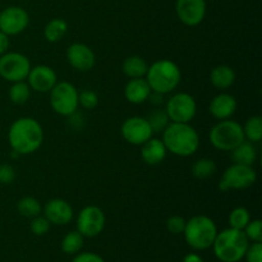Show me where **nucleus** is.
I'll use <instances>...</instances> for the list:
<instances>
[{
	"label": "nucleus",
	"mask_w": 262,
	"mask_h": 262,
	"mask_svg": "<svg viewBox=\"0 0 262 262\" xmlns=\"http://www.w3.org/2000/svg\"><path fill=\"white\" fill-rule=\"evenodd\" d=\"M8 141L12 150L18 155L33 154L42 145V127L33 118H19L10 125L9 132H8Z\"/></svg>",
	"instance_id": "nucleus-1"
},
{
	"label": "nucleus",
	"mask_w": 262,
	"mask_h": 262,
	"mask_svg": "<svg viewBox=\"0 0 262 262\" xmlns=\"http://www.w3.org/2000/svg\"><path fill=\"white\" fill-rule=\"evenodd\" d=\"M163 142L168 152L188 158L199 150L200 136L189 123L170 122L163 130Z\"/></svg>",
	"instance_id": "nucleus-2"
},
{
	"label": "nucleus",
	"mask_w": 262,
	"mask_h": 262,
	"mask_svg": "<svg viewBox=\"0 0 262 262\" xmlns=\"http://www.w3.org/2000/svg\"><path fill=\"white\" fill-rule=\"evenodd\" d=\"M248 245L250 241L243 230L228 228L223 232H217L216 238L212 243V250L219 261L238 262L245 257Z\"/></svg>",
	"instance_id": "nucleus-3"
},
{
	"label": "nucleus",
	"mask_w": 262,
	"mask_h": 262,
	"mask_svg": "<svg viewBox=\"0 0 262 262\" xmlns=\"http://www.w3.org/2000/svg\"><path fill=\"white\" fill-rule=\"evenodd\" d=\"M151 91L166 95L173 92L179 86L182 73L179 67L168 59H160L148 66L145 76Z\"/></svg>",
	"instance_id": "nucleus-4"
},
{
	"label": "nucleus",
	"mask_w": 262,
	"mask_h": 262,
	"mask_svg": "<svg viewBox=\"0 0 262 262\" xmlns=\"http://www.w3.org/2000/svg\"><path fill=\"white\" fill-rule=\"evenodd\" d=\"M183 234L189 247L194 251H205L212 247L217 234V228L211 217L206 215H196L186 223Z\"/></svg>",
	"instance_id": "nucleus-5"
},
{
	"label": "nucleus",
	"mask_w": 262,
	"mask_h": 262,
	"mask_svg": "<svg viewBox=\"0 0 262 262\" xmlns=\"http://www.w3.org/2000/svg\"><path fill=\"white\" fill-rule=\"evenodd\" d=\"M210 142L216 150L232 151L242 141H245L243 127L232 119L219 120L210 130Z\"/></svg>",
	"instance_id": "nucleus-6"
},
{
	"label": "nucleus",
	"mask_w": 262,
	"mask_h": 262,
	"mask_svg": "<svg viewBox=\"0 0 262 262\" xmlns=\"http://www.w3.org/2000/svg\"><path fill=\"white\" fill-rule=\"evenodd\" d=\"M49 94L50 105L56 114L69 117L78 109V91L69 82H56Z\"/></svg>",
	"instance_id": "nucleus-7"
},
{
	"label": "nucleus",
	"mask_w": 262,
	"mask_h": 262,
	"mask_svg": "<svg viewBox=\"0 0 262 262\" xmlns=\"http://www.w3.org/2000/svg\"><path fill=\"white\" fill-rule=\"evenodd\" d=\"M257 181V173L252 166L233 163L223 174L219 188L223 192L241 191L252 187Z\"/></svg>",
	"instance_id": "nucleus-8"
},
{
	"label": "nucleus",
	"mask_w": 262,
	"mask_h": 262,
	"mask_svg": "<svg viewBox=\"0 0 262 262\" xmlns=\"http://www.w3.org/2000/svg\"><path fill=\"white\" fill-rule=\"evenodd\" d=\"M31 63L20 53H5L0 55V77L8 82L26 81L30 73Z\"/></svg>",
	"instance_id": "nucleus-9"
},
{
	"label": "nucleus",
	"mask_w": 262,
	"mask_h": 262,
	"mask_svg": "<svg viewBox=\"0 0 262 262\" xmlns=\"http://www.w3.org/2000/svg\"><path fill=\"white\" fill-rule=\"evenodd\" d=\"M165 112L170 122L189 123L197 113V104L193 96L186 92L173 95L166 101Z\"/></svg>",
	"instance_id": "nucleus-10"
},
{
	"label": "nucleus",
	"mask_w": 262,
	"mask_h": 262,
	"mask_svg": "<svg viewBox=\"0 0 262 262\" xmlns=\"http://www.w3.org/2000/svg\"><path fill=\"white\" fill-rule=\"evenodd\" d=\"M105 222H106V217H105L104 211L100 207L90 205L79 211L78 217H77V230L84 238L97 237L104 230Z\"/></svg>",
	"instance_id": "nucleus-11"
},
{
	"label": "nucleus",
	"mask_w": 262,
	"mask_h": 262,
	"mask_svg": "<svg viewBox=\"0 0 262 262\" xmlns=\"http://www.w3.org/2000/svg\"><path fill=\"white\" fill-rule=\"evenodd\" d=\"M123 138L133 146H141L152 137V129L147 119L142 117H130L123 122L120 128Z\"/></svg>",
	"instance_id": "nucleus-12"
},
{
	"label": "nucleus",
	"mask_w": 262,
	"mask_h": 262,
	"mask_svg": "<svg viewBox=\"0 0 262 262\" xmlns=\"http://www.w3.org/2000/svg\"><path fill=\"white\" fill-rule=\"evenodd\" d=\"M30 15L20 7H8L0 12V31L8 36L19 35L27 28Z\"/></svg>",
	"instance_id": "nucleus-13"
},
{
	"label": "nucleus",
	"mask_w": 262,
	"mask_h": 262,
	"mask_svg": "<svg viewBox=\"0 0 262 262\" xmlns=\"http://www.w3.org/2000/svg\"><path fill=\"white\" fill-rule=\"evenodd\" d=\"M176 12L178 19L188 27L199 26L206 15L205 0H177Z\"/></svg>",
	"instance_id": "nucleus-14"
},
{
	"label": "nucleus",
	"mask_w": 262,
	"mask_h": 262,
	"mask_svg": "<svg viewBox=\"0 0 262 262\" xmlns=\"http://www.w3.org/2000/svg\"><path fill=\"white\" fill-rule=\"evenodd\" d=\"M27 83L31 90L40 94H46L50 92V90L55 86L58 82V77H56L55 71L49 66H36L31 67L30 73L27 76Z\"/></svg>",
	"instance_id": "nucleus-15"
},
{
	"label": "nucleus",
	"mask_w": 262,
	"mask_h": 262,
	"mask_svg": "<svg viewBox=\"0 0 262 262\" xmlns=\"http://www.w3.org/2000/svg\"><path fill=\"white\" fill-rule=\"evenodd\" d=\"M67 60L76 71L89 72L95 67L96 56L92 49L86 43L74 42L67 50Z\"/></svg>",
	"instance_id": "nucleus-16"
},
{
	"label": "nucleus",
	"mask_w": 262,
	"mask_h": 262,
	"mask_svg": "<svg viewBox=\"0 0 262 262\" xmlns=\"http://www.w3.org/2000/svg\"><path fill=\"white\" fill-rule=\"evenodd\" d=\"M42 214L51 225H67L73 219V209L63 199H53L42 207Z\"/></svg>",
	"instance_id": "nucleus-17"
},
{
	"label": "nucleus",
	"mask_w": 262,
	"mask_h": 262,
	"mask_svg": "<svg viewBox=\"0 0 262 262\" xmlns=\"http://www.w3.org/2000/svg\"><path fill=\"white\" fill-rule=\"evenodd\" d=\"M210 114L217 120H225L230 119L234 115L235 110H237V100L234 96L229 94H222L216 95L214 99L210 102Z\"/></svg>",
	"instance_id": "nucleus-18"
},
{
	"label": "nucleus",
	"mask_w": 262,
	"mask_h": 262,
	"mask_svg": "<svg viewBox=\"0 0 262 262\" xmlns=\"http://www.w3.org/2000/svg\"><path fill=\"white\" fill-rule=\"evenodd\" d=\"M166 154H168V150H166L163 140H159V138L151 137L143 145H141V158L147 165L161 164L165 160Z\"/></svg>",
	"instance_id": "nucleus-19"
},
{
	"label": "nucleus",
	"mask_w": 262,
	"mask_h": 262,
	"mask_svg": "<svg viewBox=\"0 0 262 262\" xmlns=\"http://www.w3.org/2000/svg\"><path fill=\"white\" fill-rule=\"evenodd\" d=\"M150 94L151 89L145 77L143 78L129 79L124 87V97L130 104H143L145 101H147Z\"/></svg>",
	"instance_id": "nucleus-20"
},
{
	"label": "nucleus",
	"mask_w": 262,
	"mask_h": 262,
	"mask_svg": "<svg viewBox=\"0 0 262 262\" xmlns=\"http://www.w3.org/2000/svg\"><path fill=\"white\" fill-rule=\"evenodd\" d=\"M232 159L234 164H241V165L252 166L257 160V148L255 143L245 140L239 143L232 151Z\"/></svg>",
	"instance_id": "nucleus-21"
},
{
	"label": "nucleus",
	"mask_w": 262,
	"mask_h": 262,
	"mask_svg": "<svg viewBox=\"0 0 262 262\" xmlns=\"http://www.w3.org/2000/svg\"><path fill=\"white\" fill-rule=\"evenodd\" d=\"M235 72L229 66H217L210 73V82L217 90H228L235 82Z\"/></svg>",
	"instance_id": "nucleus-22"
},
{
	"label": "nucleus",
	"mask_w": 262,
	"mask_h": 262,
	"mask_svg": "<svg viewBox=\"0 0 262 262\" xmlns=\"http://www.w3.org/2000/svg\"><path fill=\"white\" fill-rule=\"evenodd\" d=\"M148 64L143 58L138 55H132L125 58L123 61V72L128 78H143L147 73Z\"/></svg>",
	"instance_id": "nucleus-23"
},
{
	"label": "nucleus",
	"mask_w": 262,
	"mask_h": 262,
	"mask_svg": "<svg viewBox=\"0 0 262 262\" xmlns=\"http://www.w3.org/2000/svg\"><path fill=\"white\" fill-rule=\"evenodd\" d=\"M68 32V23L61 18H54L43 28V36L49 42H58Z\"/></svg>",
	"instance_id": "nucleus-24"
},
{
	"label": "nucleus",
	"mask_w": 262,
	"mask_h": 262,
	"mask_svg": "<svg viewBox=\"0 0 262 262\" xmlns=\"http://www.w3.org/2000/svg\"><path fill=\"white\" fill-rule=\"evenodd\" d=\"M83 243V235L78 230H73V232L67 233L63 239H61V251L67 255H76V253L81 252Z\"/></svg>",
	"instance_id": "nucleus-25"
},
{
	"label": "nucleus",
	"mask_w": 262,
	"mask_h": 262,
	"mask_svg": "<svg viewBox=\"0 0 262 262\" xmlns=\"http://www.w3.org/2000/svg\"><path fill=\"white\" fill-rule=\"evenodd\" d=\"M216 169L217 166L212 159L204 158L197 160L196 163L192 165L191 171H192V176H193L194 178L204 181V179L211 178V177L216 173Z\"/></svg>",
	"instance_id": "nucleus-26"
},
{
	"label": "nucleus",
	"mask_w": 262,
	"mask_h": 262,
	"mask_svg": "<svg viewBox=\"0 0 262 262\" xmlns=\"http://www.w3.org/2000/svg\"><path fill=\"white\" fill-rule=\"evenodd\" d=\"M243 127L245 140L252 143L260 142L262 138V118L258 115H253L247 119Z\"/></svg>",
	"instance_id": "nucleus-27"
},
{
	"label": "nucleus",
	"mask_w": 262,
	"mask_h": 262,
	"mask_svg": "<svg viewBox=\"0 0 262 262\" xmlns=\"http://www.w3.org/2000/svg\"><path fill=\"white\" fill-rule=\"evenodd\" d=\"M17 210L22 216L32 219V217L37 216V215H41V212H42V206H41V204L38 202L37 199L31 196H26L18 201Z\"/></svg>",
	"instance_id": "nucleus-28"
},
{
	"label": "nucleus",
	"mask_w": 262,
	"mask_h": 262,
	"mask_svg": "<svg viewBox=\"0 0 262 262\" xmlns=\"http://www.w3.org/2000/svg\"><path fill=\"white\" fill-rule=\"evenodd\" d=\"M31 96V89L26 81L14 82L9 89V99L13 104L23 105Z\"/></svg>",
	"instance_id": "nucleus-29"
},
{
	"label": "nucleus",
	"mask_w": 262,
	"mask_h": 262,
	"mask_svg": "<svg viewBox=\"0 0 262 262\" xmlns=\"http://www.w3.org/2000/svg\"><path fill=\"white\" fill-rule=\"evenodd\" d=\"M148 124H150L151 129H152V133H159L168 127V124L170 123V119H169L168 114H166L165 110L161 109H155L150 113V114L146 117Z\"/></svg>",
	"instance_id": "nucleus-30"
},
{
	"label": "nucleus",
	"mask_w": 262,
	"mask_h": 262,
	"mask_svg": "<svg viewBox=\"0 0 262 262\" xmlns=\"http://www.w3.org/2000/svg\"><path fill=\"white\" fill-rule=\"evenodd\" d=\"M251 215L250 211H248L246 207H235L234 210H232V212L229 214V228H233V229L243 230L246 228V225L250 223Z\"/></svg>",
	"instance_id": "nucleus-31"
},
{
	"label": "nucleus",
	"mask_w": 262,
	"mask_h": 262,
	"mask_svg": "<svg viewBox=\"0 0 262 262\" xmlns=\"http://www.w3.org/2000/svg\"><path fill=\"white\" fill-rule=\"evenodd\" d=\"M246 237L250 241V243L262 242V223L260 219L250 220L246 228L243 229Z\"/></svg>",
	"instance_id": "nucleus-32"
},
{
	"label": "nucleus",
	"mask_w": 262,
	"mask_h": 262,
	"mask_svg": "<svg viewBox=\"0 0 262 262\" xmlns=\"http://www.w3.org/2000/svg\"><path fill=\"white\" fill-rule=\"evenodd\" d=\"M78 105L87 110H92L99 105V96L92 90H83L78 92Z\"/></svg>",
	"instance_id": "nucleus-33"
},
{
	"label": "nucleus",
	"mask_w": 262,
	"mask_h": 262,
	"mask_svg": "<svg viewBox=\"0 0 262 262\" xmlns=\"http://www.w3.org/2000/svg\"><path fill=\"white\" fill-rule=\"evenodd\" d=\"M50 227H51L50 222H49L43 215L42 216H41V215H37V216L31 219V224H30L31 232H32L35 235H38V237L45 235L46 233H49Z\"/></svg>",
	"instance_id": "nucleus-34"
},
{
	"label": "nucleus",
	"mask_w": 262,
	"mask_h": 262,
	"mask_svg": "<svg viewBox=\"0 0 262 262\" xmlns=\"http://www.w3.org/2000/svg\"><path fill=\"white\" fill-rule=\"evenodd\" d=\"M186 223L187 220L184 217L179 216V215H174V216H170L166 220V229H168L169 233L174 235L183 234Z\"/></svg>",
	"instance_id": "nucleus-35"
},
{
	"label": "nucleus",
	"mask_w": 262,
	"mask_h": 262,
	"mask_svg": "<svg viewBox=\"0 0 262 262\" xmlns=\"http://www.w3.org/2000/svg\"><path fill=\"white\" fill-rule=\"evenodd\" d=\"M243 258L246 262H262V242L250 243Z\"/></svg>",
	"instance_id": "nucleus-36"
},
{
	"label": "nucleus",
	"mask_w": 262,
	"mask_h": 262,
	"mask_svg": "<svg viewBox=\"0 0 262 262\" xmlns=\"http://www.w3.org/2000/svg\"><path fill=\"white\" fill-rule=\"evenodd\" d=\"M15 179V170L9 164L0 165V183L10 184Z\"/></svg>",
	"instance_id": "nucleus-37"
},
{
	"label": "nucleus",
	"mask_w": 262,
	"mask_h": 262,
	"mask_svg": "<svg viewBox=\"0 0 262 262\" xmlns=\"http://www.w3.org/2000/svg\"><path fill=\"white\" fill-rule=\"evenodd\" d=\"M72 262H105L100 255L94 252H78L74 255Z\"/></svg>",
	"instance_id": "nucleus-38"
},
{
	"label": "nucleus",
	"mask_w": 262,
	"mask_h": 262,
	"mask_svg": "<svg viewBox=\"0 0 262 262\" xmlns=\"http://www.w3.org/2000/svg\"><path fill=\"white\" fill-rule=\"evenodd\" d=\"M8 49H9V36L0 31V55L7 53Z\"/></svg>",
	"instance_id": "nucleus-39"
},
{
	"label": "nucleus",
	"mask_w": 262,
	"mask_h": 262,
	"mask_svg": "<svg viewBox=\"0 0 262 262\" xmlns=\"http://www.w3.org/2000/svg\"><path fill=\"white\" fill-rule=\"evenodd\" d=\"M147 100L151 102V104L155 105V106H160V105L164 102V95L159 94V92H155V91H151L150 96H148Z\"/></svg>",
	"instance_id": "nucleus-40"
},
{
	"label": "nucleus",
	"mask_w": 262,
	"mask_h": 262,
	"mask_svg": "<svg viewBox=\"0 0 262 262\" xmlns=\"http://www.w3.org/2000/svg\"><path fill=\"white\" fill-rule=\"evenodd\" d=\"M182 262H205V261L201 256L197 255V253H194V252H192V253H188V255L184 256L183 261Z\"/></svg>",
	"instance_id": "nucleus-41"
},
{
	"label": "nucleus",
	"mask_w": 262,
	"mask_h": 262,
	"mask_svg": "<svg viewBox=\"0 0 262 262\" xmlns=\"http://www.w3.org/2000/svg\"><path fill=\"white\" fill-rule=\"evenodd\" d=\"M238 262H242V261H238Z\"/></svg>",
	"instance_id": "nucleus-42"
}]
</instances>
